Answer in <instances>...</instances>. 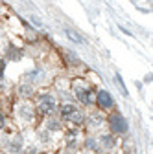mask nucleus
<instances>
[{
    "label": "nucleus",
    "mask_w": 153,
    "mask_h": 154,
    "mask_svg": "<svg viewBox=\"0 0 153 154\" xmlns=\"http://www.w3.org/2000/svg\"><path fill=\"white\" fill-rule=\"evenodd\" d=\"M72 88L78 101H81L83 105H92L94 103V90L89 83H85L83 79H76L72 81Z\"/></svg>",
    "instance_id": "1"
},
{
    "label": "nucleus",
    "mask_w": 153,
    "mask_h": 154,
    "mask_svg": "<svg viewBox=\"0 0 153 154\" xmlns=\"http://www.w3.org/2000/svg\"><path fill=\"white\" fill-rule=\"evenodd\" d=\"M109 127H111V130H112L114 134H125L127 128H129L127 119L124 118L120 112H114V114L109 116Z\"/></svg>",
    "instance_id": "2"
},
{
    "label": "nucleus",
    "mask_w": 153,
    "mask_h": 154,
    "mask_svg": "<svg viewBox=\"0 0 153 154\" xmlns=\"http://www.w3.org/2000/svg\"><path fill=\"white\" fill-rule=\"evenodd\" d=\"M55 110V99L52 95H41L39 97V114L41 116H50Z\"/></svg>",
    "instance_id": "3"
},
{
    "label": "nucleus",
    "mask_w": 153,
    "mask_h": 154,
    "mask_svg": "<svg viewBox=\"0 0 153 154\" xmlns=\"http://www.w3.org/2000/svg\"><path fill=\"white\" fill-rule=\"evenodd\" d=\"M94 101H96V105H98L102 110H109V108H112V105H114L112 95H111L107 90H100L96 95H94Z\"/></svg>",
    "instance_id": "4"
},
{
    "label": "nucleus",
    "mask_w": 153,
    "mask_h": 154,
    "mask_svg": "<svg viewBox=\"0 0 153 154\" xmlns=\"http://www.w3.org/2000/svg\"><path fill=\"white\" fill-rule=\"evenodd\" d=\"M17 112H18V116H21L22 119H26V121H31V119H33V108H31V105H28V103L21 105Z\"/></svg>",
    "instance_id": "5"
},
{
    "label": "nucleus",
    "mask_w": 153,
    "mask_h": 154,
    "mask_svg": "<svg viewBox=\"0 0 153 154\" xmlns=\"http://www.w3.org/2000/svg\"><path fill=\"white\" fill-rule=\"evenodd\" d=\"M78 112V108H76L74 105H70V103H67V105H61V108H59V116L63 119H70L72 116Z\"/></svg>",
    "instance_id": "6"
},
{
    "label": "nucleus",
    "mask_w": 153,
    "mask_h": 154,
    "mask_svg": "<svg viewBox=\"0 0 153 154\" xmlns=\"http://www.w3.org/2000/svg\"><path fill=\"white\" fill-rule=\"evenodd\" d=\"M100 143L103 149H112L114 145H116V140H114L112 134H102L100 136Z\"/></svg>",
    "instance_id": "7"
},
{
    "label": "nucleus",
    "mask_w": 153,
    "mask_h": 154,
    "mask_svg": "<svg viewBox=\"0 0 153 154\" xmlns=\"http://www.w3.org/2000/svg\"><path fill=\"white\" fill-rule=\"evenodd\" d=\"M65 35L70 38L72 42H78V44H83V42H85V41H83V37H81L78 31H74L72 28H65Z\"/></svg>",
    "instance_id": "8"
},
{
    "label": "nucleus",
    "mask_w": 153,
    "mask_h": 154,
    "mask_svg": "<svg viewBox=\"0 0 153 154\" xmlns=\"http://www.w3.org/2000/svg\"><path fill=\"white\" fill-rule=\"evenodd\" d=\"M114 79H116V83H118V88L122 90V94H124V95H127V88L124 86V81H122V77L116 73V75H114Z\"/></svg>",
    "instance_id": "9"
},
{
    "label": "nucleus",
    "mask_w": 153,
    "mask_h": 154,
    "mask_svg": "<svg viewBox=\"0 0 153 154\" xmlns=\"http://www.w3.org/2000/svg\"><path fill=\"white\" fill-rule=\"evenodd\" d=\"M11 145H13V147H11L13 152H21V149H22V141H21V138H18V140H13Z\"/></svg>",
    "instance_id": "10"
},
{
    "label": "nucleus",
    "mask_w": 153,
    "mask_h": 154,
    "mask_svg": "<svg viewBox=\"0 0 153 154\" xmlns=\"http://www.w3.org/2000/svg\"><path fill=\"white\" fill-rule=\"evenodd\" d=\"M102 121H103V118H102L100 114H90V123L92 125H100Z\"/></svg>",
    "instance_id": "11"
},
{
    "label": "nucleus",
    "mask_w": 153,
    "mask_h": 154,
    "mask_svg": "<svg viewBox=\"0 0 153 154\" xmlns=\"http://www.w3.org/2000/svg\"><path fill=\"white\" fill-rule=\"evenodd\" d=\"M70 121H72V123H78V125H80V123L83 121V116H81V112H76V114L72 116V118H70Z\"/></svg>",
    "instance_id": "12"
},
{
    "label": "nucleus",
    "mask_w": 153,
    "mask_h": 154,
    "mask_svg": "<svg viewBox=\"0 0 153 154\" xmlns=\"http://www.w3.org/2000/svg\"><path fill=\"white\" fill-rule=\"evenodd\" d=\"M87 147H89V149H96V141H94V140H89V141H87Z\"/></svg>",
    "instance_id": "13"
},
{
    "label": "nucleus",
    "mask_w": 153,
    "mask_h": 154,
    "mask_svg": "<svg viewBox=\"0 0 153 154\" xmlns=\"http://www.w3.org/2000/svg\"><path fill=\"white\" fill-rule=\"evenodd\" d=\"M4 123H6V116H4L2 112H0V128L4 127Z\"/></svg>",
    "instance_id": "14"
},
{
    "label": "nucleus",
    "mask_w": 153,
    "mask_h": 154,
    "mask_svg": "<svg viewBox=\"0 0 153 154\" xmlns=\"http://www.w3.org/2000/svg\"><path fill=\"white\" fill-rule=\"evenodd\" d=\"M21 92H22L24 95H30V94H31V90H30V88H26V85H24V86L21 88Z\"/></svg>",
    "instance_id": "15"
},
{
    "label": "nucleus",
    "mask_w": 153,
    "mask_h": 154,
    "mask_svg": "<svg viewBox=\"0 0 153 154\" xmlns=\"http://www.w3.org/2000/svg\"><path fill=\"white\" fill-rule=\"evenodd\" d=\"M4 68H6V63H4V59H0V75L4 73Z\"/></svg>",
    "instance_id": "16"
},
{
    "label": "nucleus",
    "mask_w": 153,
    "mask_h": 154,
    "mask_svg": "<svg viewBox=\"0 0 153 154\" xmlns=\"http://www.w3.org/2000/svg\"><path fill=\"white\" fill-rule=\"evenodd\" d=\"M144 81H146V83H151V73H148V75L144 77Z\"/></svg>",
    "instance_id": "17"
}]
</instances>
